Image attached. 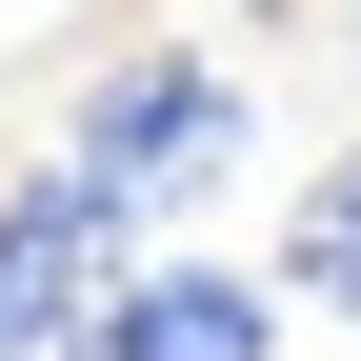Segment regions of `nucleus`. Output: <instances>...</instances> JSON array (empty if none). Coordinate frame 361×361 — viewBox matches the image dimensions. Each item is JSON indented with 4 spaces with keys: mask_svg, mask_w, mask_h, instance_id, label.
I'll use <instances>...</instances> for the list:
<instances>
[{
    "mask_svg": "<svg viewBox=\"0 0 361 361\" xmlns=\"http://www.w3.org/2000/svg\"><path fill=\"white\" fill-rule=\"evenodd\" d=\"M281 322H261V281H221V261H121L101 301V361H261Z\"/></svg>",
    "mask_w": 361,
    "mask_h": 361,
    "instance_id": "f03ea898",
    "label": "nucleus"
},
{
    "mask_svg": "<svg viewBox=\"0 0 361 361\" xmlns=\"http://www.w3.org/2000/svg\"><path fill=\"white\" fill-rule=\"evenodd\" d=\"M281 281L322 301V322H361V141H341L322 180H301V221H281Z\"/></svg>",
    "mask_w": 361,
    "mask_h": 361,
    "instance_id": "7ed1b4c3",
    "label": "nucleus"
},
{
    "mask_svg": "<svg viewBox=\"0 0 361 361\" xmlns=\"http://www.w3.org/2000/svg\"><path fill=\"white\" fill-rule=\"evenodd\" d=\"M261 20H301V0H261Z\"/></svg>",
    "mask_w": 361,
    "mask_h": 361,
    "instance_id": "20e7f679",
    "label": "nucleus"
},
{
    "mask_svg": "<svg viewBox=\"0 0 361 361\" xmlns=\"http://www.w3.org/2000/svg\"><path fill=\"white\" fill-rule=\"evenodd\" d=\"M80 161H101L141 221H180L221 161H241V80H221L201 40H141V61H101V101H80Z\"/></svg>",
    "mask_w": 361,
    "mask_h": 361,
    "instance_id": "f257e3e1",
    "label": "nucleus"
}]
</instances>
